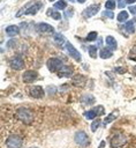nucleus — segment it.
<instances>
[{
	"instance_id": "nucleus-3",
	"label": "nucleus",
	"mask_w": 136,
	"mask_h": 148,
	"mask_svg": "<svg viewBox=\"0 0 136 148\" xmlns=\"http://www.w3.org/2000/svg\"><path fill=\"white\" fill-rule=\"evenodd\" d=\"M128 139L122 133H116L109 139V146L111 148H122L127 143Z\"/></svg>"
},
{
	"instance_id": "nucleus-26",
	"label": "nucleus",
	"mask_w": 136,
	"mask_h": 148,
	"mask_svg": "<svg viewBox=\"0 0 136 148\" xmlns=\"http://www.w3.org/2000/svg\"><path fill=\"white\" fill-rule=\"evenodd\" d=\"M89 54L91 58H96L97 57V46L96 45H92V46H89Z\"/></svg>"
},
{
	"instance_id": "nucleus-5",
	"label": "nucleus",
	"mask_w": 136,
	"mask_h": 148,
	"mask_svg": "<svg viewBox=\"0 0 136 148\" xmlns=\"http://www.w3.org/2000/svg\"><path fill=\"white\" fill-rule=\"evenodd\" d=\"M47 65V68L51 71V72H59L62 67H63V62L61 59L59 58H50L46 62Z\"/></svg>"
},
{
	"instance_id": "nucleus-1",
	"label": "nucleus",
	"mask_w": 136,
	"mask_h": 148,
	"mask_svg": "<svg viewBox=\"0 0 136 148\" xmlns=\"http://www.w3.org/2000/svg\"><path fill=\"white\" fill-rule=\"evenodd\" d=\"M41 7V2H33V1H31V2H29V3H27L25 6H23L17 13H16V17H18V16H22L23 14H25V15H35L38 10H39V8Z\"/></svg>"
},
{
	"instance_id": "nucleus-38",
	"label": "nucleus",
	"mask_w": 136,
	"mask_h": 148,
	"mask_svg": "<svg viewBox=\"0 0 136 148\" xmlns=\"http://www.w3.org/2000/svg\"><path fill=\"white\" fill-rule=\"evenodd\" d=\"M129 12H130L131 14H136V7L130 6V7H129Z\"/></svg>"
},
{
	"instance_id": "nucleus-35",
	"label": "nucleus",
	"mask_w": 136,
	"mask_h": 148,
	"mask_svg": "<svg viewBox=\"0 0 136 148\" xmlns=\"http://www.w3.org/2000/svg\"><path fill=\"white\" fill-rule=\"evenodd\" d=\"M114 71H115L116 73H119V74H124V73L127 72V69H126V68H123V67H115V68H114Z\"/></svg>"
},
{
	"instance_id": "nucleus-39",
	"label": "nucleus",
	"mask_w": 136,
	"mask_h": 148,
	"mask_svg": "<svg viewBox=\"0 0 136 148\" xmlns=\"http://www.w3.org/2000/svg\"><path fill=\"white\" fill-rule=\"evenodd\" d=\"M101 44H103V40H101V39H98V42H97V45H96V46H101Z\"/></svg>"
},
{
	"instance_id": "nucleus-25",
	"label": "nucleus",
	"mask_w": 136,
	"mask_h": 148,
	"mask_svg": "<svg viewBox=\"0 0 136 148\" xmlns=\"http://www.w3.org/2000/svg\"><path fill=\"white\" fill-rule=\"evenodd\" d=\"M105 8H106L107 10L114 9V8H115V1H114V0H107V1L105 2Z\"/></svg>"
},
{
	"instance_id": "nucleus-33",
	"label": "nucleus",
	"mask_w": 136,
	"mask_h": 148,
	"mask_svg": "<svg viewBox=\"0 0 136 148\" xmlns=\"http://www.w3.org/2000/svg\"><path fill=\"white\" fill-rule=\"evenodd\" d=\"M93 109L97 111L98 116H100V114H104V113H105V111H104V106H101V105H98V106H96V108H93Z\"/></svg>"
},
{
	"instance_id": "nucleus-16",
	"label": "nucleus",
	"mask_w": 136,
	"mask_h": 148,
	"mask_svg": "<svg viewBox=\"0 0 136 148\" xmlns=\"http://www.w3.org/2000/svg\"><path fill=\"white\" fill-rule=\"evenodd\" d=\"M113 56V53H112V51L108 49V47H103V49H100V51H99V57L101 58V59H108V58H111Z\"/></svg>"
},
{
	"instance_id": "nucleus-20",
	"label": "nucleus",
	"mask_w": 136,
	"mask_h": 148,
	"mask_svg": "<svg viewBox=\"0 0 136 148\" xmlns=\"http://www.w3.org/2000/svg\"><path fill=\"white\" fill-rule=\"evenodd\" d=\"M81 99H82V102H84L85 104H92V103H95V97H93L92 95H90V94L83 95Z\"/></svg>"
},
{
	"instance_id": "nucleus-27",
	"label": "nucleus",
	"mask_w": 136,
	"mask_h": 148,
	"mask_svg": "<svg viewBox=\"0 0 136 148\" xmlns=\"http://www.w3.org/2000/svg\"><path fill=\"white\" fill-rule=\"evenodd\" d=\"M118 117V113L116 112H113L112 114H109V116H107L106 118H105V124H108V123H112L115 118Z\"/></svg>"
},
{
	"instance_id": "nucleus-31",
	"label": "nucleus",
	"mask_w": 136,
	"mask_h": 148,
	"mask_svg": "<svg viewBox=\"0 0 136 148\" xmlns=\"http://www.w3.org/2000/svg\"><path fill=\"white\" fill-rule=\"evenodd\" d=\"M101 15L105 16V17H108V18H113L114 17V13L112 10H104L101 13Z\"/></svg>"
},
{
	"instance_id": "nucleus-4",
	"label": "nucleus",
	"mask_w": 136,
	"mask_h": 148,
	"mask_svg": "<svg viewBox=\"0 0 136 148\" xmlns=\"http://www.w3.org/2000/svg\"><path fill=\"white\" fill-rule=\"evenodd\" d=\"M22 143H23V140L17 134H12L6 140L7 148H21L22 147Z\"/></svg>"
},
{
	"instance_id": "nucleus-11",
	"label": "nucleus",
	"mask_w": 136,
	"mask_h": 148,
	"mask_svg": "<svg viewBox=\"0 0 136 148\" xmlns=\"http://www.w3.org/2000/svg\"><path fill=\"white\" fill-rule=\"evenodd\" d=\"M66 49H67V51L69 52V54H70L76 61H80V60H81V54H80V52L71 45L70 42H66Z\"/></svg>"
},
{
	"instance_id": "nucleus-8",
	"label": "nucleus",
	"mask_w": 136,
	"mask_h": 148,
	"mask_svg": "<svg viewBox=\"0 0 136 148\" xmlns=\"http://www.w3.org/2000/svg\"><path fill=\"white\" fill-rule=\"evenodd\" d=\"M9 66L15 71H20L24 67V61L20 56H15L9 60Z\"/></svg>"
},
{
	"instance_id": "nucleus-22",
	"label": "nucleus",
	"mask_w": 136,
	"mask_h": 148,
	"mask_svg": "<svg viewBox=\"0 0 136 148\" xmlns=\"http://www.w3.org/2000/svg\"><path fill=\"white\" fill-rule=\"evenodd\" d=\"M53 40L58 44V45H62L63 43H65V37L61 35V34H54V36H53Z\"/></svg>"
},
{
	"instance_id": "nucleus-42",
	"label": "nucleus",
	"mask_w": 136,
	"mask_h": 148,
	"mask_svg": "<svg viewBox=\"0 0 136 148\" xmlns=\"http://www.w3.org/2000/svg\"><path fill=\"white\" fill-rule=\"evenodd\" d=\"M77 1H78V2H80V3H83V2H85V1H86V0H77Z\"/></svg>"
},
{
	"instance_id": "nucleus-7",
	"label": "nucleus",
	"mask_w": 136,
	"mask_h": 148,
	"mask_svg": "<svg viewBox=\"0 0 136 148\" xmlns=\"http://www.w3.org/2000/svg\"><path fill=\"white\" fill-rule=\"evenodd\" d=\"M100 9V5L99 3H95V5H91L89 7H86L83 12H82V15L85 17V18H90L92 16H95Z\"/></svg>"
},
{
	"instance_id": "nucleus-2",
	"label": "nucleus",
	"mask_w": 136,
	"mask_h": 148,
	"mask_svg": "<svg viewBox=\"0 0 136 148\" xmlns=\"http://www.w3.org/2000/svg\"><path fill=\"white\" fill-rule=\"evenodd\" d=\"M16 118L24 124H31L33 120V113L27 108H18L16 110Z\"/></svg>"
},
{
	"instance_id": "nucleus-34",
	"label": "nucleus",
	"mask_w": 136,
	"mask_h": 148,
	"mask_svg": "<svg viewBox=\"0 0 136 148\" xmlns=\"http://www.w3.org/2000/svg\"><path fill=\"white\" fill-rule=\"evenodd\" d=\"M73 14H74V9H73V8H68V9L65 12V17H70Z\"/></svg>"
},
{
	"instance_id": "nucleus-30",
	"label": "nucleus",
	"mask_w": 136,
	"mask_h": 148,
	"mask_svg": "<svg viewBox=\"0 0 136 148\" xmlns=\"http://www.w3.org/2000/svg\"><path fill=\"white\" fill-rule=\"evenodd\" d=\"M46 92L48 94V95H54L55 92H56V88H55V86H47L46 87Z\"/></svg>"
},
{
	"instance_id": "nucleus-24",
	"label": "nucleus",
	"mask_w": 136,
	"mask_h": 148,
	"mask_svg": "<svg viewBox=\"0 0 136 148\" xmlns=\"http://www.w3.org/2000/svg\"><path fill=\"white\" fill-rule=\"evenodd\" d=\"M84 116H85L88 119L92 120L93 118H96V117L98 116V113H97V111H96L95 109H92V110H89V111H86V112L84 113Z\"/></svg>"
},
{
	"instance_id": "nucleus-12",
	"label": "nucleus",
	"mask_w": 136,
	"mask_h": 148,
	"mask_svg": "<svg viewBox=\"0 0 136 148\" xmlns=\"http://www.w3.org/2000/svg\"><path fill=\"white\" fill-rule=\"evenodd\" d=\"M86 82V77L82 74H76L71 77V83L73 86H76V87H84Z\"/></svg>"
},
{
	"instance_id": "nucleus-36",
	"label": "nucleus",
	"mask_w": 136,
	"mask_h": 148,
	"mask_svg": "<svg viewBox=\"0 0 136 148\" xmlns=\"http://www.w3.org/2000/svg\"><path fill=\"white\" fill-rule=\"evenodd\" d=\"M124 5H126V1H123V0H118V6H119V8H123Z\"/></svg>"
},
{
	"instance_id": "nucleus-19",
	"label": "nucleus",
	"mask_w": 136,
	"mask_h": 148,
	"mask_svg": "<svg viewBox=\"0 0 136 148\" xmlns=\"http://www.w3.org/2000/svg\"><path fill=\"white\" fill-rule=\"evenodd\" d=\"M46 15L51 16L53 20H56V21L61 18V15H60V13H59V12H55V10H53L52 8H50V9L46 12Z\"/></svg>"
},
{
	"instance_id": "nucleus-41",
	"label": "nucleus",
	"mask_w": 136,
	"mask_h": 148,
	"mask_svg": "<svg viewBox=\"0 0 136 148\" xmlns=\"http://www.w3.org/2000/svg\"><path fill=\"white\" fill-rule=\"evenodd\" d=\"M104 146H105V142H101V143H100V145H99V148H103V147H104Z\"/></svg>"
},
{
	"instance_id": "nucleus-6",
	"label": "nucleus",
	"mask_w": 136,
	"mask_h": 148,
	"mask_svg": "<svg viewBox=\"0 0 136 148\" xmlns=\"http://www.w3.org/2000/svg\"><path fill=\"white\" fill-rule=\"evenodd\" d=\"M74 139H75V142H76L77 145H80V146L85 147V146L89 145V138H88V135H86V133H85L84 131H78V132H76Z\"/></svg>"
},
{
	"instance_id": "nucleus-44",
	"label": "nucleus",
	"mask_w": 136,
	"mask_h": 148,
	"mask_svg": "<svg viewBox=\"0 0 136 148\" xmlns=\"http://www.w3.org/2000/svg\"><path fill=\"white\" fill-rule=\"evenodd\" d=\"M48 1H50V2H54L55 0H48Z\"/></svg>"
},
{
	"instance_id": "nucleus-46",
	"label": "nucleus",
	"mask_w": 136,
	"mask_h": 148,
	"mask_svg": "<svg viewBox=\"0 0 136 148\" xmlns=\"http://www.w3.org/2000/svg\"><path fill=\"white\" fill-rule=\"evenodd\" d=\"M30 148H38V147H30Z\"/></svg>"
},
{
	"instance_id": "nucleus-9",
	"label": "nucleus",
	"mask_w": 136,
	"mask_h": 148,
	"mask_svg": "<svg viewBox=\"0 0 136 148\" xmlns=\"http://www.w3.org/2000/svg\"><path fill=\"white\" fill-rule=\"evenodd\" d=\"M29 95L33 98H41L44 96V89L40 86H32L29 88Z\"/></svg>"
},
{
	"instance_id": "nucleus-14",
	"label": "nucleus",
	"mask_w": 136,
	"mask_h": 148,
	"mask_svg": "<svg viewBox=\"0 0 136 148\" xmlns=\"http://www.w3.org/2000/svg\"><path fill=\"white\" fill-rule=\"evenodd\" d=\"M71 74H73V69H71L70 67H68V66H63V67L58 72V75H59L60 77H63V76L69 77V76H71Z\"/></svg>"
},
{
	"instance_id": "nucleus-23",
	"label": "nucleus",
	"mask_w": 136,
	"mask_h": 148,
	"mask_svg": "<svg viewBox=\"0 0 136 148\" xmlns=\"http://www.w3.org/2000/svg\"><path fill=\"white\" fill-rule=\"evenodd\" d=\"M128 17H129V15H128V13L126 10H122V12H120L118 14V21L119 22H124V21L128 20Z\"/></svg>"
},
{
	"instance_id": "nucleus-15",
	"label": "nucleus",
	"mask_w": 136,
	"mask_h": 148,
	"mask_svg": "<svg viewBox=\"0 0 136 148\" xmlns=\"http://www.w3.org/2000/svg\"><path fill=\"white\" fill-rule=\"evenodd\" d=\"M20 32V29L17 25H8L6 28V34L10 37H14V36H17Z\"/></svg>"
},
{
	"instance_id": "nucleus-28",
	"label": "nucleus",
	"mask_w": 136,
	"mask_h": 148,
	"mask_svg": "<svg viewBox=\"0 0 136 148\" xmlns=\"http://www.w3.org/2000/svg\"><path fill=\"white\" fill-rule=\"evenodd\" d=\"M128 58H129L130 60L136 61V45L130 50V52H129V54H128Z\"/></svg>"
},
{
	"instance_id": "nucleus-37",
	"label": "nucleus",
	"mask_w": 136,
	"mask_h": 148,
	"mask_svg": "<svg viewBox=\"0 0 136 148\" xmlns=\"http://www.w3.org/2000/svg\"><path fill=\"white\" fill-rule=\"evenodd\" d=\"M15 44H16V42L13 40V39H10V40H8V43H7V46H8V47H13V45H15Z\"/></svg>"
},
{
	"instance_id": "nucleus-18",
	"label": "nucleus",
	"mask_w": 136,
	"mask_h": 148,
	"mask_svg": "<svg viewBox=\"0 0 136 148\" xmlns=\"http://www.w3.org/2000/svg\"><path fill=\"white\" fill-rule=\"evenodd\" d=\"M106 44H107V46L112 47L113 50H115L118 47V43H116V40L113 36H107L106 37Z\"/></svg>"
},
{
	"instance_id": "nucleus-40",
	"label": "nucleus",
	"mask_w": 136,
	"mask_h": 148,
	"mask_svg": "<svg viewBox=\"0 0 136 148\" xmlns=\"http://www.w3.org/2000/svg\"><path fill=\"white\" fill-rule=\"evenodd\" d=\"M126 1V3H134L136 0H124Z\"/></svg>"
},
{
	"instance_id": "nucleus-29",
	"label": "nucleus",
	"mask_w": 136,
	"mask_h": 148,
	"mask_svg": "<svg viewBox=\"0 0 136 148\" xmlns=\"http://www.w3.org/2000/svg\"><path fill=\"white\" fill-rule=\"evenodd\" d=\"M97 36H98V34H97L96 31L89 32L88 36H86V40H89V42H91V40H96V39H97Z\"/></svg>"
},
{
	"instance_id": "nucleus-32",
	"label": "nucleus",
	"mask_w": 136,
	"mask_h": 148,
	"mask_svg": "<svg viewBox=\"0 0 136 148\" xmlns=\"http://www.w3.org/2000/svg\"><path fill=\"white\" fill-rule=\"evenodd\" d=\"M100 125V121L99 120H93L92 121V124H91V131L92 132H95L97 128H98V126Z\"/></svg>"
},
{
	"instance_id": "nucleus-45",
	"label": "nucleus",
	"mask_w": 136,
	"mask_h": 148,
	"mask_svg": "<svg viewBox=\"0 0 136 148\" xmlns=\"http://www.w3.org/2000/svg\"><path fill=\"white\" fill-rule=\"evenodd\" d=\"M69 1H71V2H74V1H75V0H69Z\"/></svg>"
},
{
	"instance_id": "nucleus-21",
	"label": "nucleus",
	"mask_w": 136,
	"mask_h": 148,
	"mask_svg": "<svg viewBox=\"0 0 136 148\" xmlns=\"http://www.w3.org/2000/svg\"><path fill=\"white\" fill-rule=\"evenodd\" d=\"M53 7H54L55 9H59V10H61V9H65V8L67 7V2H66L65 0H58L56 2H54Z\"/></svg>"
},
{
	"instance_id": "nucleus-10",
	"label": "nucleus",
	"mask_w": 136,
	"mask_h": 148,
	"mask_svg": "<svg viewBox=\"0 0 136 148\" xmlns=\"http://www.w3.org/2000/svg\"><path fill=\"white\" fill-rule=\"evenodd\" d=\"M37 76H38L37 72H35V71H27V72L23 73L22 80H23L24 83H31V82H33L37 79Z\"/></svg>"
},
{
	"instance_id": "nucleus-43",
	"label": "nucleus",
	"mask_w": 136,
	"mask_h": 148,
	"mask_svg": "<svg viewBox=\"0 0 136 148\" xmlns=\"http://www.w3.org/2000/svg\"><path fill=\"white\" fill-rule=\"evenodd\" d=\"M134 74L136 75V66H135V68H134Z\"/></svg>"
},
{
	"instance_id": "nucleus-17",
	"label": "nucleus",
	"mask_w": 136,
	"mask_h": 148,
	"mask_svg": "<svg viewBox=\"0 0 136 148\" xmlns=\"http://www.w3.org/2000/svg\"><path fill=\"white\" fill-rule=\"evenodd\" d=\"M124 30L128 32V34H134L135 32V24H134V21L130 20V21H127L126 24H124Z\"/></svg>"
},
{
	"instance_id": "nucleus-13",
	"label": "nucleus",
	"mask_w": 136,
	"mask_h": 148,
	"mask_svg": "<svg viewBox=\"0 0 136 148\" xmlns=\"http://www.w3.org/2000/svg\"><path fill=\"white\" fill-rule=\"evenodd\" d=\"M37 29L39 32H43V34H53L54 32V28L51 25V24H47V23H38L37 24Z\"/></svg>"
}]
</instances>
